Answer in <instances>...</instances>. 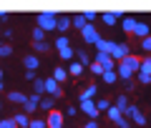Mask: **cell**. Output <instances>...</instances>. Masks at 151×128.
<instances>
[{
    "instance_id": "1",
    "label": "cell",
    "mask_w": 151,
    "mask_h": 128,
    "mask_svg": "<svg viewBox=\"0 0 151 128\" xmlns=\"http://www.w3.org/2000/svg\"><path fill=\"white\" fill-rule=\"evenodd\" d=\"M139 63H141L139 55H134V53L126 55L124 60H119V63H116V75H119L121 80H131L136 73H139Z\"/></svg>"
},
{
    "instance_id": "2",
    "label": "cell",
    "mask_w": 151,
    "mask_h": 128,
    "mask_svg": "<svg viewBox=\"0 0 151 128\" xmlns=\"http://www.w3.org/2000/svg\"><path fill=\"white\" fill-rule=\"evenodd\" d=\"M124 118L129 123H136V126H146V116L141 113V108L136 103H129V108L124 111Z\"/></svg>"
},
{
    "instance_id": "3",
    "label": "cell",
    "mask_w": 151,
    "mask_h": 128,
    "mask_svg": "<svg viewBox=\"0 0 151 128\" xmlns=\"http://www.w3.org/2000/svg\"><path fill=\"white\" fill-rule=\"evenodd\" d=\"M55 18H58V13H38V28L43 33H50V30H55Z\"/></svg>"
},
{
    "instance_id": "4",
    "label": "cell",
    "mask_w": 151,
    "mask_h": 128,
    "mask_svg": "<svg viewBox=\"0 0 151 128\" xmlns=\"http://www.w3.org/2000/svg\"><path fill=\"white\" fill-rule=\"evenodd\" d=\"M108 55L119 63V60H124L126 55H131V45H129V43H113V48H111V53H108Z\"/></svg>"
},
{
    "instance_id": "5",
    "label": "cell",
    "mask_w": 151,
    "mask_h": 128,
    "mask_svg": "<svg viewBox=\"0 0 151 128\" xmlns=\"http://www.w3.org/2000/svg\"><path fill=\"white\" fill-rule=\"evenodd\" d=\"M63 123H65V116L60 111L53 108V111L45 113V126H48V128H63Z\"/></svg>"
},
{
    "instance_id": "6",
    "label": "cell",
    "mask_w": 151,
    "mask_h": 128,
    "mask_svg": "<svg viewBox=\"0 0 151 128\" xmlns=\"http://www.w3.org/2000/svg\"><path fill=\"white\" fill-rule=\"evenodd\" d=\"M43 85H45V93H48L53 101H55V98H63V88H60L53 78H43Z\"/></svg>"
},
{
    "instance_id": "7",
    "label": "cell",
    "mask_w": 151,
    "mask_h": 128,
    "mask_svg": "<svg viewBox=\"0 0 151 128\" xmlns=\"http://www.w3.org/2000/svg\"><path fill=\"white\" fill-rule=\"evenodd\" d=\"M93 63H98L103 70H116V60L111 55H103V53H96L93 55Z\"/></svg>"
},
{
    "instance_id": "8",
    "label": "cell",
    "mask_w": 151,
    "mask_h": 128,
    "mask_svg": "<svg viewBox=\"0 0 151 128\" xmlns=\"http://www.w3.org/2000/svg\"><path fill=\"white\" fill-rule=\"evenodd\" d=\"M81 35H83V40H86L88 45H96V40L101 38V35L96 33V25H91V23H86V28L81 30Z\"/></svg>"
},
{
    "instance_id": "9",
    "label": "cell",
    "mask_w": 151,
    "mask_h": 128,
    "mask_svg": "<svg viewBox=\"0 0 151 128\" xmlns=\"http://www.w3.org/2000/svg\"><path fill=\"white\" fill-rule=\"evenodd\" d=\"M40 98H43V96L30 93V96H28V103L23 106V113H25V116H30V113H38V103H40Z\"/></svg>"
},
{
    "instance_id": "10",
    "label": "cell",
    "mask_w": 151,
    "mask_h": 128,
    "mask_svg": "<svg viewBox=\"0 0 151 128\" xmlns=\"http://www.w3.org/2000/svg\"><path fill=\"white\" fill-rule=\"evenodd\" d=\"M131 35H136L139 40H144V38H149V35H151V25H149L146 20H139V23H136V28H134V33H131Z\"/></svg>"
},
{
    "instance_id": "11",
    "label": "cell",
    "mask_w": 151,
    "mask_h": 128,
    "mask_svg": "<svg viewBox=\"0 0 151 128\" xmlns=\"http://www.w3.org/2000/svg\"><path fill=\"white\" fill-rule=\"evenodd\" d=\"M96 98H98V85L96 83L86 85V91L78 93V101H96Z\"/></svg>"
},
{
    "instance_id": "12",
    "label": "cell",
    "mask_w": 151,
    "mask_h": 128,
    "mask_svg": "<svg viewBox=\"0 0 151 128\" xmlns=\"http://www.w3.org/2000/svg\"><path fill=\"white\" fill-rule=\"evenodd\" d=\"M81 113H86L91 121L98 118V111H96V103H93V101H81Z\"/></svg>"
},
{
    "instance_id": "13",
    "label": "cell",
    "mask_w": 151,
    "mask_h": 128,
    "mask_svg": "<svg viewBox=\"0 0 151 128\" xmlns=\"http://www.w3.org/2000/svg\"><path fill=\"white\" fill-rule=\"evenodd\" d=\"M23 65H25V70H38L40 68V58H38L35 53H28L25 58H23Z\"/></svg>"
},
{
    "instance_id": "14",
    "label": "cell",
    "mask_w": 151,
    "mask_h": 128,
    "mask_svg": "<svg viewBox=\"0 0 151 128\" xmlns=\"http://www.w3.org/2000/svg\"><path fill=\"white\" fill-rule=\"evenodd\" d=\"M111 106H113V108H119V111H121V116H124V111L129 108V98H126V93H119V96H116V98L111 101Z\"/></svg>"
},
{
    "instance_id": "15",
    "label": "cell",
    "mask_w": 151,
    "mask_h": 128,
    "mask_svg": "<svg viewBox=\"0 0 151 128\" xmlns=\"http://www.w3.org/2000/svg\"><path fill=\"white\" fill-rule=\"evenodd\" d=\"M68 28H70V15H58L55 18V30H58L60 35H63Z\"/></svg>"
},
{
    "instance_id": "16",
    "label": "cell",
    "mask_w": 151,
    "mask_h": 128,
    "mask_svg": "<svg viewBox=\"0 0 151 128\" xmlns=\"http://www.w3.org/2000/svg\"><path fill=\"white\" fill-rule=\"evenodd\" d=\"M50 78H53V80H55V83H58V85H63L65 80H68V70H65L63 65H58V68L53 70V75H50Z\"/></svg>"
},
{
    "instance_id": "17",
    "label": "cell",
    "mask_w": 151,
    "mask_h": 128,
    "mask_svg": "<svg viewBox=\"0 0 151 128\" xmlns=\"http://www.w3.org/2000/svg\"><path fill=\"white\" fill-rule=\"evenodd\" d=\"M8 101H13V103H20V106H25V103H28V93L10 91V93H8Z\"/></svg>"
},
{
    "instance_id": "18",
    "label": "cell",
    "mask_w": 151,
    "mask_h": 128,
    "mask_svg": "<svg viewBox=\"0 0 151 128\" xmlns=\"http://www.w3.org/2000/svg\"><path fill=\"white\" fill-rule=\"evenodd\" d=\"M136 23H139V20H136L134 15H124V18H121V28H124L126 33H134V28H136Z\"/></svg>"
},
{
    "instance_id": "19",
    "label": "cell",
    "mask_w": 151,
    "mask_h": 128,
    "mask_svg": "<svg viewBox=\"0 0 151 128\" xmlns=\"http://www.w3.org/2000/svg\"><path fill=\"white\" fill-rule=\"evenodd\" d=\"M86 73V68H83L78 60H70V68H68V75H73V78H81V75Z\"/></svg>"
},
{
    "instance_id": "20",
    "label": "cell",
    "mask_w": 151,
    "mask_h": 128,
    "mask_svg": "<svg viewBox=\"0 0 151 128\" xmlns=\"http://www.w3.org/2000/svg\"><path fill=\"white\" fill-rule=\"evenodd\" d=\"M111 48H113L111 40H103V38H98V40H96V50H98V53L108 55V53H111Z\"/></svg>"
},
{
    "instance_id": "21",
    "label": "cell",
    "mask_w": 151,
    "mask_h": 128,
    "mask_svg": "<svg viewBox=\"0 0 151 128\" xmlns=\"http://www.w3.org/2000/svg\"><path fill=\"white\" fill-rule=\"evenodd\" d=\"M13 123H15V128H28L30 116H25V113H15V116H13Z\"/></svg>"
},
{
    "instance_id": "22",
    "label": "cell",
    "mask_w": 151,
    "mask_h": 128,
    "mask_svg": "<svg viewBox=\"0 0 151 128\" xmlns=\"http://www.w3.org/2000/svg\"><path fill=\"white\" fill-rule=\"evenodd\" d=\"M53 106H55L53 98H50V96H43V98H40V103H38V111H45V113H48V111H53Z\"/></svg>"
},
{
    "instance_id": "23",
    "label": "cell",
    "mask_w": 151,
    "mask_h": 128,
    "mask_svg": "<svg viewBox=\"0 0 151 128\" xmlns=\"http://www.w3.org/2000/svg\"><path fill=\"white\" fill-rule=\"evenodd\" d=\"M70 25L78 28V30H83V28H86V18H83V13H76V15H70Z\"/></svg>"
},
{
    "instance_id": "24",
    "label": "cell",
    "mask_w": 151,
    "mask_h": 128,
    "mask_svg": "<svg viewBox=\"0 0 151 128\" xmlns=\"http://www.w3.org/2000/svg\"><path fill=\"white\" fill-rule=\"evenodd\" d=\"M101 23L103 25H116L119 18H116V13H101Z\"/></svg>"
},
{
    "instance_id": "25",
    "label": "cell",
    "mask_w": 151,
    "mask_h": 128,
    "mask_svg": "<svg viewBox=\"0 0 151 128\" xmlns=\"http://www.w3.org/2000/svg\"><path fill=\"white\" fill-rule=\"evenodd\" d=\"M101 80H103V83H108V85H113L116 80H119V75H116V70H103Z\"/></svg>"
},
{
    "instance_id": "26",
    "label": "cell",
    "mask_w": 151,
    "mask_h": 128,
    "mask_svg": "<svg viewBox=\"0 0 151 128\" xmlns=\"http://www.w3.org/2000/svg\"><path fill=\"white\" fill-rule=\"evenodd\" d=\"M76 53H78V63H81L83 68H88V65L93 63V58H91V55L86 53V50H76Z\"/></svg>"
},
{
    "instance_id": "27",
    "label": "cell",
    "mask_w": 151,
    "mask_h": 128,
    "mask_svg": "<svg viewBox=\"0 0 151 128\" xmlns=\"http://www.w3.org/2000/svg\"><path fill=\"white\" fill-rule=\"evenodd\" d=\"M106 116H108V121H111V123H119L121 118H124V116H121V111H119V108H113V106L106 111Z\"/></svg>"
},
{
    "instance_id": "28",
    "label": "cell",
    "mask_w": 151,
    "mask_h": 128,
    "mask_svg": "<svg viewBox=\"0 0 151 128\" xmlns=\"http://www.w3.org/2000/svg\"><path fill=\"white\" fill-rule=\"evenodd\" d=\"M93 103H96V111H98V113H101V111L106 113L108 108H111V101H108V98H96Z\"/></svg>"
},
{
    "instance_id": "29",
    "label": "cell",
    "mask_w": 151,
    "mask_h": 128,
    "mask_svg": "<svg viewBox=\"0 0 151 128\" xmlns=\"http://www.w3.org/2000/svg\"><path fill=\"white\" fill-rule=\"evenodd\" d=\"M139 73H144V75H151V55L149 58H144L139 63Z\"/></svg>"
},
{
    "instance_id": "30",
    "label": "cell",
    "mask_w": 151,
    "mask_h": 128,
    "mask_svg": "<svg viewBox=\"0 0 151 128\" xmlns=\"http://www.w3.org/2000/svg\"><path fill=\"white\" fill-rule=\"evenodd\" d=\"M33 93H38V96H45V85H43V78H35V80H33Z\"/></svg>"
},
{
    "instance_id": "31",
    "label": "cell",
    "mask_w": 151,
    "mask_h": 128,
    "mask_svg": "<svg viewBox=\"0 0 151 128\" xmlns=\"http://www.w3.org/2000/svg\"><path fill=\"white\" fill-rule=\"evenodd\" d=\"M58 55H60V60H73L76 50H73V48L68 45V48H60V50H58Z\"/></svg>"
},
{
    "instance_id": "32",
    "label": "cell",
    "mask_w": 151,
    "mask_h": 128,
    "mask_svg": "<svg viewBox=\"0 0 151 128\" xmlns=\"http://www.w3.org/2000/svg\"><path fill=\"white\" fill-rule=\"evenodd\" d=\"M33 50H35V53H48L50 50V43H33Z\"/></svg>"
},
{
    "instance_id": "33",
    "label": "cell",
    "mask_w": 151,
    "mask_h": 128,
    "mask_svg": "<svg viewBox=\"0 0 151 128\" xmlns=\"http://www.w3.org/2000/svg\"><path fill=\"white\" fill-rule=\"evenodd\" d=\"M70 43H68V35H58L55 38V50H60V48H68Z\"/></svg>"
},
{
    "instance_id": "34",
    "label": "cell",
    "mask_w": 151,
    "mask_h": 128,
    "mask_svg": "<svg viewBox=\"0 0 151 128\" xmlns=\"http://www.w3.org/2000/svg\"><path fill=\"white\" fill-rule=\"evenodd\" d=\"M28 128H48V126H45V118H30Z\"/></svg>"
},
{
    "instance_id": "35",
    "label": "cell",
    "mask_w": 151,
    "mask_h": 128,
    "mask_svg": "<svg viewBox=\"0 0 151 128\" xmlns=\"http://www.w3.org/2000/svg\"><path fill=\"white\" fill-rule=\"evenodd\" d=\"M8 55H13V45H8V43H0V58H8Z\"/></svg>"
},
{
    "instance_id": "36",
    "label": "cell",
    "mask_w": 151,
    "mask_h": 128,
    "mask_svg": "<svg viewBox=\"0 0 151 128\" xmlns=\"http://www.w3.org/2000/svg\"><path fill=\"white\" fill-rule=\"evenodd\" d=\"M43 40H45V33L35 25V30H33V43H43Z\"/></svg>"
},
{
    "instance_id": "37",
    "label": "cell",
    "mask_w": 151,
    "mask_h": 128,
    "mask_svg": "<svg viewBox=\"0 0 151 128\" xmlns=\"http://www.w3.org/2000/svg\"><path fill=\"white\" fill-rule=\"evenodd\" d=\"M88 70H91L93 75H98V78H101V75H103V68H101V65H98V63H91V65H88Z\"/></svg>"
},
{
    "instance_id": "38",
    "label": "cell",
    "mask_w": 151,
    "mask_h": 128,
    "mask_svg": "<svg viewBox=\"0 0 151 128\" xmlns=\"http://www.w3.org/2000/svg\"><path fill=\"white\" fill-rule=\"evenodd\" d=\"M136 80L141 85H151V75H144V73H136Z\"/></svg>"
},
{
    "instance_id": "39",
    "label": "cell",
    "mask_w": 151,
    "mask_h": 128,
    "mask_svg": "<svg viewBox=\"0 0 151 128\" xmlns=\"http://www.w3.org/2000/svg\"><path fill=\"white\" fill-rule=\"evenodd\" d=\"M141 50H144V53H151V35L141 40Z\"/></svg>"
},
{
    "instance_id": "40",
    "label": "cell",
    "mask_w": 151,
    "mask_h": 128,
    "mask_svg": "<svg viewBox=\"0 0 151 128\" xmlns=\"http://www.w3.org/2000/svg\"><path fill=\"white\" fill-rule=\"evenodd\" d=\"M83 18H86V23H91V25H93V20L98 18V13H93V10H86V13H83Z\"/></svg>"
},
{
    "instance_id": "41",
    "label": "cell",
    "mask_w": 151,
    "mask_h": 128,
    "mask_svg": "<svg viewBox=\"0 0 151 128\" xmlns=\"http://www.w3.org/2000/svg\"><path fill=\"white\" fill-rule=\"evenodd\" d=\"M0 128H15L13 118H0Z\"/></svg>"
},
{
    "instance_id": "42",
    "label": "cell",
    "mask_w": 151,
    "mask_h": 128,
    "mask_svg": "<svg viewBox=\"0 0 151 128\" xmlns=\"http://www.w3.org/2000/svg\"><path fill=\"white\" fill-rule=\"evenodd\" d=\"M134 88H136V80H134V78H131V80H124V91H126V93L134 91Z\"/></svg>"
},
{
    "instance_id": "43",
    "label": "cell",
    "mask_w": 151,
    "mask_h": 128,
    "mask_svg": "<svg viewBox=\"0 0 151 128\" xmlns=\"http://www.w3.org/2000/svg\"><path fill=\"white\" fill-rule=\"evenodd\" d=\"M0 35H3V38H13V35H15V30H10V28H5V30L0 33Z\"/></svg>"
},
{
    "instance_id": "44",
    "label": "cell",
    "mask_w": 151,
    "mask_h": 128,
    "mask_svg": "<svg viewBox=\"0 0 151 128\" xmlns=\"http://www.w3.org/2000/svg\"><path fill=\"white\" fill-rule=\"evenodd\" d=\"M25 78H28V80H30V83H33V80H35L38 75H35V70H25Z\"/></svg>"
},
{
    "instance_id": "45",
    "label": "cell",
    "mask_w": 151,
    "mask_h": 128,
    "mask_svg": "<svg viewBox=\"0 0 151 128\" xmlns=\"http://www.w3.org/2000/svg\"><path fill=\"white\" fill-rule=\"evenodd\" d=\"M116 126H119V128H131V123H129V121H126V118H121V121H119V123H116Z\"/></svg>"
},
{
    "instance_id": "46",
    "label": "cell",
    "mask_w": 151,
    "mask_h": 128,
    "mask_svg": "<svg viewBox=\"0 0 151 128\" xmlns=\"http://www.w3.org/2000/svg\"><path fill=\"white\" fill-rule=\"evenodd\" d=\"M76 113H78V108H76V106H70V108H65V116H76Z\"/></svg>"
},
{
    "instance_id": "47",
    "label": "cell",
    "mask_w": 151,
    "mask_h": 128,
    "mask_svg": "<svg viewBox=\"0 0 151 128\" xmlns=\"http://www.w3.org/2000/svg\"><path fill=\"white\" fill-rule=\"evenodd\" d=\"M81 128H98V123H96V121H88L86 126H81Z\"/></svg>"
},
{
    "instance_id": "48",
    "label": "cell",
    "mask_w": 151,
    "mask_h": 128,
    "mask_svg": "<svg viewBox=\"0 0 151 128\" xmlns=\"http://www.w3.org/2000/svg\"><path fill=\"white\" fill-rule=\"evenodd\" d=\"M8 20V13H3V10H0V23H5Z\"/></svg>"
},
{
    "instance_id": "49",
    "label": "cell",
    "mask_w": 151,
    "mask_h": 128,
    "mask_svg": "<svg viewBox=\"0 0 151 128\" xmlns=\"http://www.w3.org/2000/svg\"><path fill=\"white\" fill-rule=\"evenodd\" d=\"M0 83H3V68H0Z\"/></svg>"
},
{
    "instance_id": "50",
    "label": "cell",
    "mask_w": 151,
    "mask_h": 128,
    "mask_svg": "<svg viewBox=\"0 0 151 128\" xmlns=\"http://www.w3.org/2000/svg\"><path fill=\"white\" fill-rule=\"evenodd\" d=\"M0 93H3V83H0Z\"/></svg>"
},
{
    "instance_id": "51",
    "label": "cell",
    "mask_w": 151,
    "mask_h": 128,
    "mask_svg": "<svg viewBox=\"0 0 151 128\" xmlns=\"http://www.w3.org/2000/svg\"><path fill=\"white\" fill-rule=\"evenodd\" d=\"M0 108H3V103H0Z\"/></svg>"
},
{
    "instance_id": "52",
    "label": "cell",
    "mask_w": 151,
    "mask_h": 128,
    "mask_svg": "<svg viewBox=\"0 0 151 128\" xmlns=\"http://www.w3.org/2000/svg\"><path fill=\"white\" fill-rule=\"evenodd\" d=\"M63 128H65V126H63Z\"/></svg>"
}]
</instances>
